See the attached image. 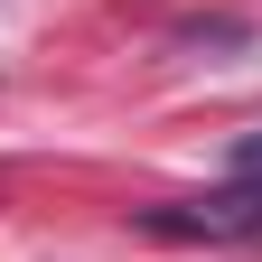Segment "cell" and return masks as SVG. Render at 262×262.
Here are the masks:
<instances>
[{"instance_id": "obj_1", "label": "cell", "mask_w": 262, "mask_h": 262, "mask_svg": "<svg viewBox=\"0 0 262 262\" xmlns=\"http://www.w3.org/2000/svg\"><path fill=\"white\" fill-rule=\"evenodd\" d=\"M141 234H159V244H262V178H234L215 196L141 206Z\"/></svg>"}, {"instance_id": "obj_2", "label": "cell", "mask_w": 262, "mask_h": 262, "mask_svg": "<svg viewBox=\"0 0 262 262\" xmlns=\"http://www.w3.org/2000/svg\"><path fill=\"white\" fill-rule=\"evenodd\" d=\"M234 178H262V131H253V141H234Z\"/></svg>"}]
</instances>
